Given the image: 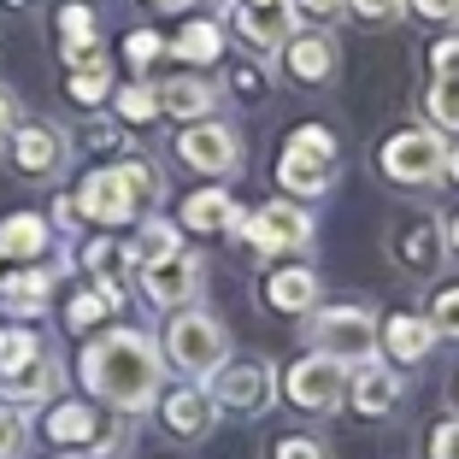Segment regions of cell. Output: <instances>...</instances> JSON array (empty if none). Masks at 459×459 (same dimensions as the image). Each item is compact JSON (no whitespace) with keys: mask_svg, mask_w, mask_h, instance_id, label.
I'll return each instance as SVG.
<instances>
[{"mask_svg":"<svg viewBox=\"0 0 459 459\" xmlns=\"http://www.w3.org/2000/svg\"><path fill=\"white\" fill-rule=\"evenodd\" d=\"M89 394H100L118 412H148L160 401V377H165V353L153 348L142 330H107L82 348L77 359Z\"/></svg>","mask_w":459,"mask_h":459,"instance_id":"cell-1","label":"cell"},{"mask_svg":"<svg viewBox=\"0 0 459 459\" xmlns=\"http://www.w3.org/2000/svg\"><path fill=\"white\" fill-rule=\"evenodd\" d=\"M336 171H342L336 130L330 124H295L283 153H277V189L289 201H318V195L336 189Z\"/></svg>","mask_w":459,"mask_h":459,"instance_id":"cell-2","label":"cell"},{"mask_svg":"<svg viewBox=\"0 0 459 459\" xmlns=\"http://www.w3.org/2000/svg\"><path fill=\"white\" fill-rule=\"evenodd\" d=\"M377 171L401 189H430L447 177V142L430 124H401L377 142Z\"/></svg>","mask_w":459,"mask_h":459,"instance_id":"cell-3","label":"cell"},{"mask_svg":"<svg viewBox=\"0 0 459 459\" xmlns=\"http://www.w3.org/2000/svg\"><path fill=\"white\" fill-rule=\"evenodd\" d=\"M165 359L177 365V371H183V377H212L218 365L230 359V330L218 325L212 312H201V307H183L171 318V325H165Z\"/></svg>","mask_w":459,"mask_h":459,"instance_id":"cell-4","label":"cell"},{"mask_svg":"<svg viewBox=\"0 0 459 459\" xmlns=\"http://www.w3.org/2000/svg\"><path fill=\"white\" fill-rule=\"evenodd\" d=\"M307 336L318 353L342 365H359L377 353V312L371 307H353V300H336V307H312L307 312Z\"/></svg>","mask_w":459,"mask_h":459,"instance_id":"cell-5","label":"cell"},{"mask_svg":"<svg viewBox=\"0 0 459 459\" xmlns=\"http://www.w3.org/2000/svg\"><path fill=\"white\" fill-rule=\"evenodd\" d=\"M277 394L300 406V412H336L348 401V365L330 359V353H300L289 371H277Z\"/></svg>","mask_w":459,"mask_h":459,"instance_id":"cell-6","label":"cell"},{"mask_svg":"<svg viewBox=\"0 0 459 459\" xmlns=\"http://www.w3.org/2000/svg\"><path fill=\"white\" fill-rule=\"evenodd\" d=\"M206 394L218 401V412H242V419H259L277 406V371L265 359H224L206 377Z\"/></svg>","mask_w":459,"mask_h":459,"instance_id":"cell-7","label":"cell"},{"mask_svg":"<svg viewBox=\"0 0 459 459\" xmlns=\"http://www.w3.org/2000/svg\"><path fill=\"white\" fill-rule=\"evenodd\" d=\"M242 236H247V247L265 254V259L300 254V247L312 242V212L300 201H289V195H277V201H265L259 212L242 218Z\"/></svg>","mask_w":459,"mask_h":459,"instance_id":"cell-8","label":"cell"},{"mask_svg":"<svg viewBox=\"0 0 459 459\" xmlns=\"http://www.w3.org/2000/svg\"><path fill=\"white\" fill-rule=\"evenodd\" d=\"M389 259L412 277V283H436L447 259V230L436 212H412L389 230Z\"/></svg>","mask_w":459,"mask_h":459,"instance_id":"cell-9","label":"cell"},{"mask_svg":"<svg viewBox=\"0 0 459 459\" xmlns=\"http://www.w3.org/2000/svg\"><path fill=\"white\" fill-rule=\"evenodd\" d=\"M177 160L201 177H236L242 171V135L230 130L224 118H195L177 135Z\"/></svg>","mask_w":459,"mask_h":459,"instance_id":"cell-10","label":"cell"},{"mask_svg":"<svg viewBox=\"0 0 459 459\" xmlns=\"http://www.w3.org/2000/svg\"><path fill=\"white\" fill-rule=\"evenodd\" d=\"M201 277H206V265H201V254H189V247H177V254H165V259H153V265H142L148 300H153V307H165V312L195 307V300H201Z\"/></svg>","mask_w":459,"mask_h":459,"instance_id":"cell-11","label":"cell"},{"mask_svg":"<svg viewBox=\"0 0 459 459\" xmlns=\"http://www.w3.org/2000/svg\"><path fill=\"white\" fill-rule=\"evenodd\" d=\"M277 54H283L289 82H300V89H325V82L336 77V65H342V48H336L330 30H295Z\"/></svg>","mask_w":459,"mask_h":459,"instance_id":"cell-12","label":"cell"},{"mask_svg":"<svg viewBox=\"0 0 459 459\" xmlns=\"http://www.w3.org/2000/svg\"><path fill=\"white\" fill-rule=\"evenodd\" d=\"M77 218H89V224H130L135 212H142V201L130 195V183H124V171L112 165V171H89L82 177V189H77Z\"/></svg>","mask_w":459,"mask_h":459,"instance_id":"cell-13","label":"cell"},{"mask_svg":"<svg viewBox=\"0 0 459 459\" xmlns=\"http://www.w3.org/2000/svg\"><path fill=\"white\" fill-rule=\"evenodd\" d=\"M348 394H353V412H365V419H389L394 406H401V365L389 359H359L348 365Z\"/></svg>","mask_w":459,"mask_h":459,"instance_id":"cell-14","label":"cell"},{"mask_svg":"<svg viewBox=\"0 0 459 459\" xmlns=\"http://www.w3.org/2000/svg\"><path fill=\"white\" fill-rule=\"evenodd\" d=\"M436 330L424 312H389V318H377V359L389 365H419L436 353Z\"/></svg>","mask_w":459,"mask_h":459,"instance_id":"cell-15","label":"cell"},{"mask_svg":"<svg viewBox=\"0 0 459 459\" xmlns=\"http://www.w3.org/2000/svg\"><path fill=\"white\" fill-rule=\"evenodd\" d=\"M295 0H236V30L247 36L254 54H277L295 36Z\"/></svg>","mask_w":459,"mask_h":459,"instance_id":"cell-16","label":"cell"},{"mask_svg":"<svg viewBox=\"0 0 459 459\" xmlns=\"http://www.w3.org/2000/svg\"><path fill=\"white\" fill-rule=\"evenodd\" d=\"M218 424V401L206 394V383H183V389L165 394V430L183 436V442H201Z\"/></svg>","mask_w":459,"mask_h":459,"instance_id":"cell-17","label":"cell"},{"mask_svg":"<svg viewBox=\"0 0 459 459\" xmlns=\"http://www.w3.org/2000/svg\"><path fill=\"white\" fill-rule=\"evenodd\" d=\"M242 218L247 212L236 206L230 189H195L189 201H183V230H195V236H236Z\"/></svg>","mask_w":459,"mask_h":459,"instance_id":"cell-18","label":"cell"},{"mask_svg":"<svg viewBox=\"0 0 459 459\" xmlns=\"http://www.w3.org/2000/svg\"><path fill=\"white\" fill-rule=\"evenodd\" d=\"M13 165L24 177H54L59 165H65V135H59L54 124H24V130L13 135Z\"/></svg>","mask_w":459,"mask_h":459,"instance_id":"cell-19","label":"cell"},{"mask_svg":"<svg viewBox=\"0 0 459 459\" xmlns=\"http://www.w3.org/2000/svg\"><path fill=\"white\" fill-rule=\"evenodd\" d=\"M265 307L289 312V318H307V312L318 307V271L312 265H277L265 277Z\"/></svg>","mask_w":459,"mask_h":459,"instance_id":"cell-20","label":"cell"},{"mask_svg":"<svg viewBox=\"0 0 459 459\" xmlns=\"http://www.w3.org/2000/svg\"><path fill=\"white\" fill-rule=\"evenodd\" d=\"M160 112H171V118H183V124L212 118L218 112V89L206 77H171V82H160Z\"/></svg>","mask_w":459,"mask_h":459,"instance_id":"cell-21","label":"cell"},{"mask_svg":"<svg viewBox=\"0 0 459 459\" xmlns=\"http://www.w3.org/2000/svg\"><path fill=\"white\" fill-rule=\"evenodd\" d=\"M48 436L65 442V447H118V436H100V419L89 412V406H77V401H65V406L48 412Z\"/></svg>","mask_w":459,"mask_h":459,"instance_id":"cell-22","label":"cell"},{"mask_svg":"<svg viewBox=\"0 0 459 459\" xmlns=\"http://www.w3.org/2000/svg\"><path fill=\"white\" fill-rule=\"evenodd\" d=\"M0 383H6V401L13 406H36V401H48V394L59 389V365L48 359V353H36V359H24L13 377H0Z\"/></svg>","mask_w":459,"mask_h":459,"instance_id":"cell-23","label":"cell"},{"mask_svg":"<svg viewBox=\"0 0 459 459\" xmlns=\"http://www.w3.org/2000/svg\"><path fill=\"white\" fill-rule=\"evenodd\" d=\"M177 59H189V65H218L224 59V30H218V18H195V24L177 30L171 41Z\"/></svg>","mask_w":459,"mask_h":459,"instance_id":"cell-24","label":"cell"},{"mask_svg":"<svg viewBox=\"0 0 459 459\" xmlns=\"http://www.w3.org/2000/svg\"><path fill=\"white\" fill-rule=\"evenodd\" d=\"M48 254V224L36 212H18L0 224V259H36Z\"/></svg>","mask_w":459,"mask_h":459,"instance_id":"cell-25","label":"cell"},{"mask_svg":"<svg viewBox=\"0 0 459 459\" xmlns=\"http://www.w3.org/2000/svg\"><path fill=\"white\" fill-rule=\"evenodd\" d=\"M177 247H183V242H177V224H171V218H148V224L130 236V265L142 271V265H153V259L177 254Z\"/></svg>","mask_w":459,"mask_h":459,"instance_id":"cell-26","label":"cell"},{"mask_svg":"<svg viewBox=\"0 0 459 459\" xmlns=\"http://www.w3.org/2000/svg\"><path fill=\"white\" fill-rule=\"evenodd\" d=\"M48 289H54V271H18V277L0 283V300L13 312H41L48 307Z\"/></svg>","mask_w":459,"mask_h":459,"instance_id":"cell-27","label":"cell"},{"mask_svg":"<svg viewBox=\"0 0 459 459\" xmlns=\"http://www.w3.org/2000/svg\"><path fill=\"white\" fill-rule=\"evenodd\" d=\"M82 265L95 271V283H118L124 271H130V242H112V236H95V242H89V254H82Z\"/></svg>","mask_w":459,"mask_h":459,"instance_id":"cell-28","label":"cell"},{"mask_svg":"<svg viewBox=\"0 0 459 459\" xmlns=\"http://www.w3.org/2000/svg\"><path fill=\"white\" fill-rule=\"evenodd\" d=\"M424 112H430V130H459V77H430Z\"/></svg>","mask_w":459,"mask_h":459,"instance_id":"cell-29","label":"cell"},{"mask_svg":"<svg viewBox=\"0 0 459 459\" xmlns=\"http://www.w3.org/2000/svg\"><path fill=\"white\" fill-rule=\"evenodd\" d=\"M118 118L124 124H153V118H160V89H153V82H130V89H118Z\"/></svg>","mask_w":459,"mask_h":459,"instance_id":"cell-30","label":"cell"},{"mask_svg":"<svg viewBox=\"0 0 459 459\" xmlns=\"http://www.w3.org/2000/svg\"><path fill=\"white\" fill-rule=\"evenodd\" d=\"M107 95H112V71H107V65L71 71V100H77V107H100Z\"/></svg>","mask_w":459,"mask_h":459,"instance_id":"cell-31","label":"cell"},{"mask_svg":"<svg viewBox=\"0 0 459 459\" xmlns=\"http://www.w3.org/2000/svg\"><path fill=\"white\" fill-rule=\"evenodd\" d=\"M424 318H430L436 336H454V342H459V283L436 289V295H430V312H424Z\"/></svg>","mask_w":459,"mask_h":459,"instance_id":"cell-32","label":"cell"},{"mask_svg":"<svg viewBox=\"0 0 459 459\" xmlns=\"http://www.w3.org/2000/svg\"><path fill=\"white\" fill-rule=\"evenodd\" d=\"M36 336H30V330H0V377H13L18 365L24 359H36Z\"/></svg>","mask_w":459,"mask_h":459,"instance_id":"cell-33","label":"cell"},{"mask_svg":"<svg viewBox=\"0 0 459 459\" xmlns=\"http://www.w3.org/2000/svg\"><path fill=\"white\" fill-rule=\"evenodd\" d=\"M271 89V71L259 65V59H242V65H230V95H242V100H259Z\"/></svg>","mask_w":459,"mask_h":459,"instance_id":"cell-34","label":"cell"},{"mask_svg":"<svg viewBox=\"0 0 459 459\" xmlns=\"http://www.w3.org/2000/svg\"><path fill=\"white\" fill-rule=\"evenodd\" d=\"M118 171H124V183H130V195H135L142 206H153V201H160V171H153L148 160H124Z\"/></svg>","mask_w":459,"mask_h":459,"instance_id":"cell-35","label":"cell"},{"mask_svg":"<svg viewBox=\"0 0 459 459\" xmlns=\"http://www.w3.org/2000/svg\"><path fill=\"white\" fill-rule=\"evenodd\" d=\"M424 459H459V412H454V419H436V424H430Z\"/></svg>","mask_w":459,"mask_h":459,"instance_id":"cell-36","label":"cell"},{"mask_svg":"<svg viewBox=\"0 0 459 459\" xmlns=\"http://www.w3.org/2000/svg\"><path fill=\"white\" fill-rule=\"evenodd\" d=\"M107 312H112V300L100 295V289H89V295H77V300H71V312H65V318H71V330H89V325H100Z\"/></svg>","mask_w":459,"mask_h":459,"instance_id":"cell-37","label":"cell"},{"mask_svg":"<svg viewBox=\"0 0 459 459\" xmlns=\"http://www.w3.org/2000/svg\"><path fill=\"white\" fill-rule=\"evenodd\" d=\"M59 36H65V48L71 41H95V13H89L82 0H71L65 13H59Z\"/></svg>","mask_w":459,"mask_h":459,"instance_id":"cell-38","label":"cell"},{"mask_svg":"<svg viewBox=\"0 0 459 459\" xmlns=\"http://www.w3.org/2000/svg\"><path fill=\"white\" fill-rule=\"evenodd\" d=\"M24 454V412L18 406H0V459Z\"/></svg>","mask_w":459,"mask_h":459,"instance_id":"cell-39","label":"cell"},{"mask_svg":"<svg viewBox=\"0 0 459 459\" xmlns=\"http://www.w3.org/2000/svg\"><path fill=\"white\" fill-rule=\"evenodd\" d=\"M124 54H130V65H135V71H148L153 59L165 54V41L153 36V30H130V41H124Z\"/></svg>","mask_w":459,"mask_h":459,"instance_id":"cell-40","label":"cell"},{"mask_svg":"<svg viewBox=\"0 0 459 459\" xmlns=\"http://www.w3.org/2000/svg\"><path fill=\"white\" fill-rule=\"evenodd\" d=\"M348 13L365 18V24H389V18L406 13V0H348Z\"/></svg>","mask_w":459,"mask_h":459,"instance_id":"cell-41","label":"cell"},{"mask_svg":"<svg viewBox=\"0 0 459 459\" xmlns=\"http://www.w3.org/2000/svg\"><path fill=\"white\" fill-rule=\"evenodd\" d=\"M271 459H330V447L318 442V436H283Z\"/></svg>","mask_w":459,"mask_h":459,"instance_id":"cell-42","label":"cell"},{"mask_svg":"<svg viewBox=\"0 0 459 459\" xmlns=\"http://www.w3.org/2000/svg\"><path fill=\"white\" fill-rule=\"evenodd\" d=\"M430 77H459V36L430 41Z\"/></svg>","mask_w":459,"mask_h":459,"instance_id":"cell-43","label":"cell"},{"mask_svg":"<svg viewBox=\"0 0 459 459\" xmlns=\"http://www.w3.org/2000/svg\"><path fill=\"white\" fill-rule=\"evenodd\" d=\"M424 24H459V0H406Z\"/></svg>","mask_w":459,"mask_h":459,"instance_id":"cell-44","label":"cell"},{"mask_svg":"<svg viewBox=\"0 0 459 459\" xmlns=\"http://www.w3.org/2000/svg\"><path fill=\"white\" fill-rule=\"evenodd\" d=\"M300 18H318V24H336V18H348V0H295Z\"/></svg>","mask_w":459,"mask_h":459,"instance_id":"cell-45","label":"cell"},{"mask_svg":"<svg viewBox=\"0 0 459 459\" xmlns=\"http://www.w3.org/2000/svg\"><path fill=\"white\" fill-rule=\"evenodd\" d=\"M13 124H18V112H13V100L0 95V135H13Z\"/></svg>","mask_w":459,"mask_h":459,"instance_id":"cell-46","label":"cell"},{"mask_svg":"<svg viewBox=\"0 0 459 459\" xmlns=\"http://www.w3.org/2000/svg\"><path fill=\"white\" fill-rule=\"evenodd\" d=\"M442 230H447V247H454V254H459V212H454V218H447V224H442Z\"/></svg>","mask_w":459,"mask_h":459,"instance_id":"cell-47","label":"cell"},{"mask_svg":"<svg viewBox=\"0 0 459 459\" xmlns=\"http://www.w3.org/2000/svg\"><path fill=\"white\" fill-rule=\"evenodd\" d=\"M447 177H454V183H459V142H454V148H447Z\"/></svg>","mask_w":459,"mask_h":459,"instance_id":"cell-48","label":"cell"},{"mask_svg":"<svg viewBox=\"0 0 459 459\" xmlns=\"http://www.w3.org/2000/svg\"><path fill=\"white\" fill-rule=\"evenodd\" d=\"M160 6H165V13H177V6H189V0H160Z\"/></svg>","mask_w":459,"mask_h":459,"instance_id":"cell-49","label":"cell"},{"mask_svg":"<svg viewBox=\"0 0 459 459\" xmlns=\"http://www.w3.org/2000/svg\"><path fill=\"white\" fill-rule=\"evenodd\" d=\"M65 459H82V454H65Z\"/></svg>","mask_w":459,"mask_h":459,"instance_id":"cell-50","label":"cell"},{"mask_svg":"<svg viewBox=\"0 0 459 459\" xmlns=\"http://www.w3.org/2000/svg\"><path fill=\"white\" fill-rule=\"evenodd\" d=\"M454 394H459V383H454Z\"/></svg>","mask_w":459,"mask_h":459,"instance_id":"cell-51","label":"cell"},{"mask_svg":"<svg viewBox=\"0 0 459 459\" xmlns=\"http://www.w3.org/2000/svg\"><path fill=\"white\" fill-rule=\"evenodd\" d=\"M0 265H6V259H0Z\"/></svg>","mask_w":459,"mask_h":459,"instance_id":"cell-52","label":"cell"}]
</instances>
